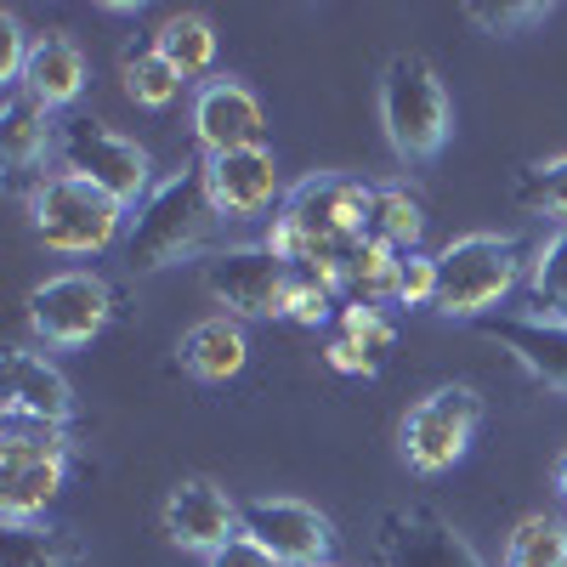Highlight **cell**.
<instances>
[{
  "instance_id": "cell-1",
  "label": "cell",
  "mask_w": 567,
  "mask_h": 567,
  "mask_svg": "<svg viewBox=\"0 0 567 567\" xmlns=\"http://www.w3.org/2000/svg\"><path fill=\"white\" fill-rule=\"evenodd\" d=\"M216 205H210V187H205V165H187L171 171L148 199L136 205L131 227H125V267L131 272H159L182 256H194L210 233Z\"/></svg>"
},
{
  "instance_id": "cell-2",
  "label": "cell",
  "mask_w": 567,
  "mask_h": 567,
  "mask_svg": "<svg viewBox=\"0 0 567 567\" xmlns=\"http://www.w3.org/2000/svg\"><path fill=\"white\" fill-rule=\"evenodd\" d=\"M381 125L398 159H437L454 131V103L420 52H398L381 74Z\"/></svg>"
},
{
  "instance_id": "cell-3",
  "label": "cell",
  "mask_w": 567,
  "mask_h": 567,
  "mask_svg": "<svg viewBox=\"0 0 567 567\" xmlns=\"http://www.w3.org/2000/svg\"><path fill=\"white\" fill-rule=\"evenodd\" d=\"M516 278H523V245L505 239V233H465L437 256V312L477 323L488 318V307H499Z\"/></svg>"
},
{
  "instance_id": "cell-4",
  "label": "cell",
  "mask_w": 567,
  "mask_h": 567,
  "mask_svg": "<svg viewBox=\"0 0 567 567\" xmlns=\"http://www.w3.org/2000/svg\"><path fill=\"white\" fill-rule=\"evenodd\" d=\"M29 221H34V239L45 250H63V256H103L120 227H125V210L97 194L91 182L80 176H40L29 187Z\"/></svg>"
},
{
  "instance_id": "cell-5",
  "label": "cell",
  "mask_w": 567,
  "mask_h": 567,
  "mask_svg": "<svg viewBox=\"0 0 567 567\" xmlns=\"http://www.w3.org/2000/svg\"><path fill=\"white\" fill-rule=\"evenodd\" d=\"M58 154H63V171L91 182L97 194H109L120 210H136L142 199L154 194V159L142 142L109 131L103 120L91 114H69L58 125Z\"/></svg>"
},
{
  "instance_id": "cell-6",
  "label": "cell",
  "mask_w": 567,
  "mask_h": 567,
  "mask_svg": "<svg viewBox=\"0 0 567 567\" xmlns=\"http://www.w3.org/2000/svg\"><path fill=\"white\" fill-rule=\"evenodd\" d=\"M483 425V398L471 386H437L425 392L403 425H398V449L409 460V471H420V477H443V471H454L471 449V437H477Z\"/></svg>"
},
{
  "instance_id": "cell-7",
  "label": "cell",
  "mask_w": 567,
  "mask_h": 567,
  "mask_svg": "<svg viewBox=\"0 0 567 567\" xmlns=\"http://www.w3.org/2000/svg\"><path fill=\"white\" fill-rule=\"evenodd\" d=\"M114 318V290L97 272H58L29 290V329L45 347H85Z\"/></svg>"
},
{
  "instance_id": "cell-8",
  "label": "cell",
  "mask_w": 567,
  "mask_h": 567,
  "mask_svg": "<svg viewBox=\"0 0 567 567\" xmlns=\"http://www.w3.org/2000/svg\"><path fill=\"white\" fill-rule=\"evenodd\" d=\"M296 267L278 261L267 245H239L205 261V290L227 307V318H284Z\"/></svg>"
},
{
  "instance_id": "cell-9",
  "label": "cell",
  "mask_w": 567,
  "mask_h": 567,
  "mask_svg": "<svg viewBox=\"0 0 567 567\" xmlns=\"http://www.w3.org/2000/svg\"><path fill=\"white\" fill-rule=\"evenodd\" d=\"M245 534L278 561V567H323L336 528L329 516L301 499H245Z\"/></svg>"
},
{
  "instance_id": "cell-10",
  "label": "cell",
  "mask_w": 567,
  "mask_h": 567,
  "mask_svg": "<svg viewBox=\"0 0 567 567\" xmlns=\"http://www.w3.org/2000/svg\"><path fill=\"white\" fill-rule=\"evenodd\" d=\"M374 556H381V567H483V556L425 505L386 511L381 534H374Z\"/></svg>"
},
{
  "instance_id": "cell-11",
  "label": "cell",
  "mask_w": 567,
  "mask_h": 567,
  "mask_svg": "<svg viewBox=\"0 0 567 567\" xmlns=\"http://www.w3.org/2000/svg\"><path fill=\"white\" fill-rule=\"evenodd\" d=\"M159 523H165V539L182 545V550H221L227 539H239L245 534V505H233L227 488H216L210 477H187L165 494V511H159Z\"/></svg>"
},
{
  "instance_id": "cell-12",
  "label": "cell",
  "mask_w": 567,
  "mask_h": 567,
  "mask_svg": "<svg viewBox=\"0 0 567 567\" xmlns=\"http://www.w3.org/2000/svg\"><path fill=\"white\" fill-rule=\"evenodd\" d=\"M194 136H199L205 159L267 148V114L256 103V91L245 80H205L194 97Z\"/></svg>"
},
{
  "instance_id": "cell-13",
  "label": "cell",
  "mask_w": 567,
  "mask_h": 567,
  "mask_svg": "<svg viewBox=\"0 0 567 567\" xmlns=\"http://www.w3.org/2000/svg\"><path fill=\"white\" fill-rule=\"evenodd\" d=\"M477 336L499 341L534 381L567 392V318H545V312H488L477 318Z\"/></svg>"
},
{
  "instance_id": "cell-14",
  "label": "cell",
  "mask_w": 567,
  "mask_h": 567,
  "mask_svg": "<svg viewBox=\"0 0 567 567\" xmlns=\"http://www.w3.org/2000/svg\"><path fill=\"white\" fill-rule=\"evenodd\" d=\"M205 187H210L216 216H227V221H250V216H261L284 199L272 148H245V154L205 159Z\"/></svg>"
},
{
  "instance_id": "cell-15",
  "label": "cell",
  "mask_w": 567,
  "mask_h": 567,
  "mask_svg": "<svg viewBox=\"0 0 567 567\" xmlns=\"http://www.w3.org/2000/svg\"><path fill=\"white\" fill-rule=\"evenodd\" d=\"M0 374H7V420H34V425H69L74 420V392L63 381V369L45 363L40 352L7 347Z\"/></svg>"
},
{
  "instance_id": "cell-16",
  "label": "cell",
  "mask_w": 567,
  "mask_h": 567,
  "mask_svg": "<svg viewBox=\"0 0 567 567\" xmlns=\"http://www.w3.org/2000/svg\"><path fill=\"white\" fill-rule=\"evenodd\" d=\"M58 148V125H52V109H45L34 91H7V103H0V159L7 171L23 182L45 154Z\"/></svg>"
},
{
  "instance_id": "cell-17",
  "label": "cell",
  "mask_w": 567,
  "mask_h": 567,
  "mask_svg": "<svg viewBox=\"0 0 567 567\" xmlns=\"http://www.w3.org/2000/svg\"><path fill=\"white\" fill-rule=\"evenodd\" d=\"M85 80H91L85 52H80L69 34H34L29 69H23V91H34L45 109H69L80 91H85Z\"/></svg>"
},
{
  "instance_id": "cell-18",
  "label": "cell",
  "mask_w": 567,
  "mask_h": 567,
  "mask_svg": "<svg viewBox=\"0 0 567 567\" xmlns=\"http://www.w3.org/2000/svg\"><path fill=\"white\" fill-rule=\"evenodd\" d=\"M182 369L187 374H199V381H233L245 363H250V347H245V329H239V318H205V323H194L182 336Z\"/></svg>"
},
{
  "instance_id": "cell-19",
  "label": "cell",
  "mask_w": 567,
  "mask_h": 567,
  "mask_svg": "<svg viewBox=\"0 0 567 567\" xmlns=\"http://www.w3.org/2000/svg\"><path fill=\"white\" fill-rule=\"evenodd\" d=\"M154 45H159V58H165L182 80L216 69V29H210L205 12H171V18L159 23Z\"/></svg>"
},
{
  "instance_id": "cell-20",
  "label": "cell",
  "mask_w": 567,
  "mask_h": 567,
  "mask_svg": "<svg viewBox=\"0 0 567 567\" xmlns=\"http://www.w3.org/2000/svg\"><path fill=\"white\" fill-rule=\"evenodd\" d=\"M63 477H69V460H40V465L7 471V477H0V516H7V528L34 523V516L58 499Z\"/></svg>"
},
{
  "instance_id": "cell-21",
  "label": "cell",
  "mask_w": 567,
  "mask_h": 567,
  "mask_svg": "<svg viewBox=\"0 0 567 567\" xmlns=\"http://www.w3.org/2000/svg\"><path fill=\"white\" fill-rule=\"evenodd\" d=\"M369 239H381V245H392L398 256H409V250H420V239H425V205L409 194V187H374V210H369Z\"/></svg>"
},
{
  "instance_id": "cell-22",
  "label": "cell",
  "mask_w": 567,
  "mask_h": 567,
  "mask_svg": "<svg viewBox=\"0 0 567 567\" xmlns=\"http://www.w3.org/2000/svg\"><path fill=\"white\" fill-rule=\"evenodd\" d=\"M120 80L136 109H171L182 97V74L159 58V45H131L120 58Z\"/></svg>"
},
{
  "instance_id": "cell-23",
  "label": "cell",
  "mask_w": 567,
  "mask_h": 567,
  "mask_svg": "<svg viewBox=\"0 0 567 567\" xmlns=\"http://www.w3.org/2000/svg\"><path fill=\"white\" fill-rule=\"evenodd\" d=\"M505 567H567V523L561 516H523L505 539Z\"/></svg>"
},
{
  "instance_id": "cell-24",
  "label": "cell",
  "mask_w": 567,
  "mask_h": 567,
  "mask_svg": "<svg viewBox=\"0 0 567 567\" xmlns=\"http://www.w3.org/2000/svg\"><path fill=\"white\" fill-rule=\"evenodd\" d=\"M392 290H398V250L381 239H363L347 261V296L369 301V307H386Z\"/></svg>"
},
{
  "instance_id": "cell-25",
  "label": "cell",
  "mask_w": 567,
  "mask_h": 567,
  "mask_svg": "<svg viewBox=\"0 0 567 567\" xmlns=\"http://www.w3.org/2000/svg\"><path fill=\"white\" fill-rule=\"evenodd\" d=\"M528 296H534V307H545V318H567V227L539 239V250L528 261Z\"/></svg>"
},
{
  "instance_id": "cell-26",
  "label": "cell",
  "mask_w": 567,
  "mask_h": 567,
  "mask_svg": "<svg viewBox=\"0 0 567 567\" xmlns=\"http://www.w3.org/2000/svg\"><path fill=\"white\" fill-rule=\"evenodd\" d=\"M40 460H69V437L63 425H34V420H7V437H0V477Z\"/></svg>"
},
{
  "instance_id": "cell-27",
  "label": "cell",
  "mask_w": 567,
  "mask_h": 567,
  "mask_svg": "<svg viewBox=\"0 0 567 567\" xmlns=\"http://www.w3.org/2000/svg\"><path fill=\"white\" fill-rule=\"evenodd\" d=\"M74 561H80L74 539L45 534V528H34V523L0 534V567H74Z\"/></svg>"
},
{
  "instance_id": "cell-28",
  "label": "cell",
  "mask_w": 567,
  "mask_h": 567,
  "mask_svg": "<svg viewBox=\"0 0 567 567\" xmlns=\"http://www.w3.org/2000/svg\"><path fill=\"white\" fill-rule=\"evenodd\" d=\"M516 205L567 227V154L539 159V165H528L523 176H516Z\"/></svg>"
},
{
  "instance_id": "cell-29",
  "label": "cell",
  "mask_w": 567,
  "mask_h": 567,
  "mask_svg": "<svg viewBox=\"0 0 567 567\" xmlns=\"http://www.w3.org/2000/svg\"><path fill=\"white\" fill-rule=\"evenodd\" d=\"M341 341L363 347L374 363H386V352L398 347V323L381 307H369V301H347L341 307Z\"/></svg>"
},
{
  "instance_id": "cell-30",
  "label": "cell",
  "mask_w": 567,
  "mask_h": 567,
  "mask_svg": "<svg viewBox=\"0 0 567 567\" xmlns=\"http://www.w3.org/2000/svg\"><path fill=\"white\" fill-rule=\"evenodd\" d=\"M465 18L488 29V34H516V29H534L550 18V7H539V0H499V7H488V0H471Z\"/></svg>"
},
{
  "instance_id": "cell-31",
  "label": "cell",
  "mask_w": 567,
  "mask_h": 567,
  "mask_svg": "<svg viewBox=\"0 0 567 567\" xmlns=\"http://www.w3.org/2000/svg\"><path fill=\"white\" fill-rule=\"evenodd\" d=\"M432 301H437V256H425V250L398 256V290H392V307H432Z\"/></svg>"
},
{
  "instance_id": "cell-32",
  "label": "cell",
  "mask_w": 567,
  "mask_h": 567,
  "mask_svg": "<svg viewBox=\"0 0 567 567\" xmlns=\"http://www.w3.org/2000/svg\"><path fill=\"white\" fill-rule=\"evenodd\" d=\"M329 312H336V290H329V284H318V278H307V272H296L290 301H284V318L318 329V323H329Z\"/></svg>"
},
{
  "instance_id": "cell-33",
  "label": "cell",
  "mask_w": 567,
  "mask_h": 567,
  "mask_svg": "<svg viewBox=\"0 0 567 567\" xmlns=\"http://www.w3.org/2000/svg\"><path fill=\"white\" fill-rule=\"evenodd\" d=\"M29 34H23V23L12 18V12H0V80H7L12 91L23 85V69H29Z\"/></svg>"
},
{
  "instance_id": "cell-34",
  "label": "cell",
  "mask_w": 567,
  "mask_h": 567,
  "mask_svg": "<svg viewBox=\"0 0 567 567\" xmlns=\"http://www.w3.org/2000/svg\"><path fill=\"white\" fill-rule=\"evenodd\" d=\"M205 567H278V561H272L250 534H239V539H227L221 550H210V556H205Z\"/></svg>"
},
{
  "instance_id": "cell-35",
  "label": "cell",
  "mask_w": 567,
  "mask_h": 567,
  "mask_svg": "<svg viewBox=\"0 0 567 567\" xmlns=\"http://www.w3.org/2000/svg\"><path fill=\"white\" fill-rule=\"evenodd\" d=\"M323 363H329V369H341V374H374V369H381L363 347H352V341H341V336L323 347Z\"/></svg>"
},
{
  "instance_id": "cell-36",
  "label": "cell",
  "mask_w": 567,
  "mask_h": 567,
  "mask_svg": "<svg viewBox=\"0 0 567 567\" xmlns=\"http://www.w3.org/2000/svg\"><path fill=\"white\" fill-rule=\"evenodd\" d=\"M556 494H561V499H567V454H561V460H556Z\"/></svg>"
},
{
  "instance_id": "cell-37",
  "label": "cell",
  "mask_w": 567,
  "mask_h": 567,
  "mask_svg": "<svg viewBox=\"0 0 567 567\" xmlns=\"http://www.w3.org/2000/svg\"><path fill=\"white\" fill-rule=\"evenodd\" d=\"M323 567H329V561H323Z\"/></svg>"
}]
</instances>
